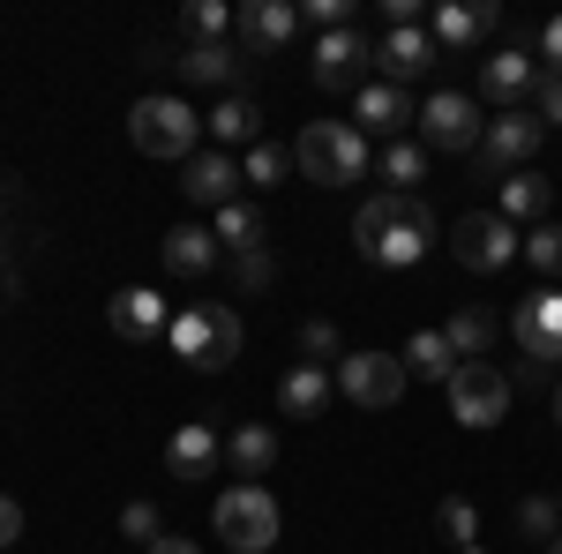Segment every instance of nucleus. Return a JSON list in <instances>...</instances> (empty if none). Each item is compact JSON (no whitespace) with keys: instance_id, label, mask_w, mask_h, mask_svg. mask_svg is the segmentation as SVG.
Wrapping results in <instances>:
<instances>
[{"instance_id":"18","label":"nucleus","mask_w":562,"mask_h":554,"mask_svg":"<svg viewBox=\"0 0 562 554\" xmlns=\"http://www.w3.org/2000/svg\"><path fill=\"white\" fill-rule=\"evenodd\" d=\"M105 323H113V338H128V344H150L158 330H173L166 299H158V293H143V285H128V293H113V307H105Z\"/></svg>"},{"instance_id":"12","label":"nucleus","mask_w":562,"mask_h":554,"mask_svg":"<svg viewBox=\"0 0 562 554\" xmlns=\"http://www.w3.org/2000/svg\"><path fill=\"white\" fill-rule=\"evenodd\" d=\"M293 31H301V8H293V0H248V8H233L240 60H270V53H285Z\"/></svg>"},{"instance_id":"14","label":"nucleus","mask_w":562,"mask_h":554,"mask_svg":"<svg viewBox=\"0 0 562 554\" xmlns=\"http://www.w3.org/2000/svg\"><path fill=\"white\" fill-rule=\"evenodd\" d=\"M435 60H442V53H435V38H428V23H405V31H383V38H375V68H383V83H413V76H428Z\"/></svg>"},{"instance_id":"15","label":"nucleus","mask_w":562,"mask_h":554,"mask_svg":"<svg viewBox=\"0 0 562 554\" xmlns=\"http://www.w3.org/2000/svg\"><path fill=\"white\" fill-rule=\"evenodd\" d=\"M503 23V8L495 0H480V8H465V0H442L428 15V38H435V53H473L487 31Z\"/></svg>"},{"instance_id":"41","label":"nucleus","mask_w":562,"mask_h":554,"mask_svg":"<svg viewBox=\"0 0 562 554\" xmlns=\"http://www.w3.org/2000/svg\"><path fill=\"white\" fill-rule=\"evenodd\" d=\"M15 540H23V502H15V495H0V554L15 547Z\"/></svg>"},{"instance_id":"43","label":"nucleus","mask_w":562,"mask_h":554,"mask_svg":"<svg viewBox=\"0 0 562 554\" xmlns=\"http://www.w3.org/2000/svg\"><path fill=\"white\" fill-rule=\"evenodd\" d=\"M150 554H203V547H195V540H158Z\"/></svg>"},{"instance_id":"40","label":"nucleus","mask_w":562,"mask_h":554,"mask_svg":"<svg viewBox=\"0 0 562 554\" xmlns=\"http://www.w3.org/2000/svg\"><path fill=\"white\" fill-rule=\"evenodd\" d=\"M301 15H307V23H315V31H346L352 0H301Z\"/></svg>"},{"instance_id":"28","label":"nucleus","mask_w":562,"mask_h":554,"mask_svg":"<svg viewBox=\"0 0 562 554\" xmlns=\"http://www.w3.org/2000/svg\"><path fill=\"white\" fill-rule=\"evenodd\" d=\"M442 338H450L458 360H487V352H495V315H487V307H458V315L442 323Z\"/></svg>"},{"instance_id":"20","label":"nucleus","mask_w":562,"mask_h":554,"mask_svg":"<svg viewBox=\"0 0 562 554\" xmlns=\"http://www.w3.org/2000/svg\"><path fill=\"white\" fill-rule=\"evenodd\" d=\"M352 128H360V135H383V143H390L397 128H413V98H405L397 83H368V90H360Z\"/></svg>"},{"instance_id":"29","label":"nucleus","mask_w":562,"mask_h":554,"mask_svg":"<svg viewBox=\"0 0 562 554\" xmlns=\"http://www.w3.org/2000/svg\"><path fill=\"white\" fill-rule=\"evenodd\" d=\"M383 195H420V180H428V150L420 143H383Z\"/></svg>"},{"instance_id":"45","label":"nucleus","mask_w":562,"mask_h":554,"mask_svg":"<svg viewBox=\"0 0 562 554\" xmlns=\"http://www.w3.org/2000/svg\"><path fill=\"white\" fill-rule=\"evenodd\" d=\"M548 554H562V540H555V547H548Z\"/></svg>"},{"instance_id":"38","label":"nucleus","mask_w":562,"mask_h":554,"mask_svg":"<svg viewBox=\"0 0 562 554\" xmlns=\"http://www.w3.org/2000/svg\"><path fill=\"white\" fill-rule=\"evenodd\" d=\"M532 121H540V128H562V76H548V68H540V83H532Z\"/></svg>"},{"instance_id":"6","label":"nucleus","mask_w":562,"mask_h":554,"mask_svg":"<svg viewBox=\"0 0 562 554\" xmlns=\"http://www.w3.org/2000/svg\"><path fill=\"white\" fill-rule=\"evenodd\" d=\"M442 389H450V420L458 427H495L510 412V397H518V383L503 368H487V360H458V375Z\"/></svg>"},{"instance_id":"22","label":"nucleus","mask_w":562,"mask_h":554,"mask_svg":"<svg viewBox=\"0 0 562 554\" xmlns=\"http://www.w3.org/2000/svg\"><path fill=\"white\" fill-rule=\"evenodd\" d=\"M203 128H211L217 143H248V150H256L262 143V105L248 98V90H225L211 113H203Z\"/></svg>"},{"instance_id":"36","label":"nucleus","mask_w":562,"mask_h":554,"mask_svg":"<svg viewBox=\"0 0 562 554\" xmlns=\"http://www.w3.org/2000/svg\"><path fill=\"white\" fill-rule=\"evenodd\" d=\"M301 352H307V368L338 360V352H346V338H338V323H323V315H315V323H301Z\"/></svg>"},{"instance_id":"42","label":"nucleus","mask_w":562,"mask_h":554,"mask_svg":"<svg viewBox=\"0 0 562 554\" xmlns=\"http://www.w3.org/2000/svg\"><path fill=\"white\" fill-rule=\"evenodd\" d=\"M540 60H548V76H562V15L540 23Z\"/></svg>"},{"instance_id":"9","label":"nucleus","mask_w":562,"mask_h":554,"mask_svg":"<svg viewBox=\"0 0 562 554\" xmlns=\"http://www.w3.org/2000/svg\"><path fill=\"white\" fill-rule=\"evenodd\" d=\"M405 383H413V375H405L397 352H346V360H338V389H346L360 412H390V405L405 397Z\"/></svg>"},{"instance_id":"21","label":"nucleus","mask_w":562,"mask_h":554,"mask_svg":"<svg viewBox=\"0 0 562 554\" xmlns=\"http://www.w3.org/2000/svg\"><path fill=\"white\" fill-rule=\"evenodd\" d=\"M158 256H166V270H173V278H203V270H217V262H225V248H217V233H203V225H173Z\"/></svg>"},{"instance_id":"17","label":"nucleus","mask_w":562,"mask_h":554,"mask_svg":"<svg viewBox=\"0 0 562 554\" xmlns=\"http://www.w3.org/2000/svg\"><path fill=\"white\" fill-rule=\"evenodd\" d=\"M233 188H240V166H233L225 150H203V158H188V172H180V195H188V203H203V211L240 203Z\"/></svg>"},{"instance_id":"16","label":"nucleus","mask_w":562,"mask_h":554,"mask_svg":"<svg viewBox=\"0 0 562 554\" xmlns=\"http://www.w3.org/2000/svg\"><path fill=\"white\" fill-rule=\"evenodd\" d=\"M532 83H540V68H532L525 45H503V53L480 60V98H495L503 113H518V98H532Z\"/></svg>"},{"instance_id":"39","label":"nucleus","mask_w":562,"mask_h":554,"mask_svg":"<svg viewBox=\"0 0 562 554\" xmlns=\"http://www.w3.org/2000/svg\"><path fill=\"white\" fill-rule=\"evenodd\" d=\"M121 532H128V540H143V547H158V540H166V524H158V510H150V502H128V510H121Z\"/></svg>"},{"instance_id":"35","label":"nucleus","mask_w":562,"mask_h":554,"mask_svg":"<svg viewBox=\"0 0 562 554\" xmlns=\"http://www.w3.org/2000/svg\"><path fill=\"white\" fill-rule=\"evenodd\" d=\"M525 262H532L540 278H562V225H532V233H525Z\"/></svg>"},{"instance_id":"11","label":"nucleus","mask_w":562,"mask_h":554,"mask_svg":"<svg viewBox=\"0 0 562 554\" xmlns=\"http://www.w3.org/2000/svg\"><path fill=\"white\" fill-rule=\"evenodd\" d=\"M510 338H518V352L532 360V368H548V375H555V360H562V293H555V285H540L532 299H518Z\"/></svg>"},{"instance_id":"23","label":"nucleus","mask_w":562,"mask_h":554,"mask_svg":"<svg viewBox=\"0 0 562 554\" xmlns=\"http://www.w3.org/2000/svg\"><path fill=\"white\" fill-rule=\"evenodd\" d=\"M330 397H338V383H330L323 368H307V360H301V368L278 383V412H285V420H323Z\"/></svg>"},{"instance_id":"32","label":"nucleus","mask_w":562,"mask_h":554,"mask_svg":"<svg viewBox=\"0 0 562 554\" xmlns=\"http://www.w3.org/2000/svg\"><path fill=\"white\" fill-rule=\"evenodd\" d=\"M518 532H525V540H540V547H555V540H562V502H555V495H525V502H518Z\"/></svg>"},{"instance_id":"1","label":"nucleus","mask_w":562,"mask_h":554,"mask_svg":"<svg viewBox=\"0 0 562 554\" xmlns=\"http://www.w3.org/2000/svg\"><path fill=\"white\" fill-rule=\"evenodd\" d=\"M352 248L383 270H413L435 248V211L420 195H368L352 217Z\"/></svg>"},{"instance_id":"24","label":"nucleus","mask_w":562,"mask_h":554,"mask_svg":"<svg viewBox=\"0 0 562 554\" xmlns=\"http://www.w3.org/2000/svg\"><path fill=\"white\" fill-rule=\"evenodd\" d=\"M173 68L188 76V83H203V90H233L240 83V53H233V45H180Z\"/></svg>"},{"instance_id":"33","label":"nucleus","mask_w":562,"mask_h":554,"mask_svg":"<svg viewBox=\"0 0 562 554\" xmlns=\"http://www.w3.org/2000/svg\"><path fill=\"white\" fill-rule=\"evenodd\" d=\"M435 524H442V540L465 554V547H480V510L465 502V495H442V510H435Z\"/></svg>"},{"instance_id":"26","label":"nucleus","mask_w":562,"mask_h":554,"mask_svg":"<svg viewBox=\"0 0 562 554\" xmlns=\"http://www.w3.org/2000/svg\"><path fill=\"white\" fill-rule=\"evenodd\" d=\"M225 465H233V479H262V472L278 465V434H270L262 420L233 427V442H225Z\"/></svg>"},{"instance_id":"37","label":"nucleus","mask_w":562,"mask_h":554,"mask_svg":"<svg viewBox=\"0 0 562 554\" xmlns=\"http://www.w3.org/2000/svg\"><path fill=\"white\" fill-rule=\"evenodd\" d=\"M225 270H233V285H240V293H262V285L278 278V262H270V248H256V256H225Z\"/></svg>"},{"instance_id":"7","label":"nucleus","mask_w":562,"mask_h":554,"mask_svg":"<svg viewBox=\"0 0 562 554\" xmlns=\"http://www.w3.org/2000/svg\"><path fill=\"white\" fill-rule=\"evenodd\" d=\"M450 256L465 262V270H480V278H495V270L510 256H525V248H518V225L503 211H465L450 225Z\"/></svg>"},{"instance_id":"27","label":"nucleus","mask_w":562,"mask_h":554,"mask_svg":"<svg viewBox=\"0 0 562 554\" xmlns=\"http://www.w3.org/2000/svg\"><path fill=\"white\" fill-rule=\"evenodd\" d=\"M211 233H217V248H225V256H256L262 240H270V233H262V211H256V203H225Z\"/></svg>"},{"instance_id":"8","label":"nucleus","mask_w":562,"mask_h":554,"mask_svg":"<svg viewBox=\"0 0 562 554\" xmlns=\"http://www.w3.org/2000/svg\"><path fill=\"white\" fill-rule=\"evenodd\" d=\"M413 128H420V150H480V135H487V121H480V105L465 98V90H435L428 105L413 113Z\"/></svg>"},{"instance_id":"5","label":"nucleus","mask_w":562,"mask_h":554,"mask_svg":"<svg viewBox=\"0 0 562 554\" xmlns=\"http://www.w3.org/2000/svg\"><path fill=\"white\" fill-rule=\"evenodd\" d=\"M211 524H217V540H225L233 554H270V547H278V502H270V487H262V479L225 487Z\"/></svg>"},{"instance_id":"3","label":"nucleus","mask_w":562,"mask_h":554,"mask_svg":"<svg viewBox=\"0 0 562 554\" xmlns=\"http://www.w3.org/2000/svg\"><path fill=\"white\" fill-rule=\"evenodd\" d=\"M166 344H173V360H188V368L225 375V368L240 360V315H233L225 299H188L173 315V330H166Z\"/></svg>"},{"instance_id":"30","label":"nucleus","mask_w":562,"mask_h":554,"mask_svg":"<svg viewBox=\"0 0 562 554\" xmlns=\"http://www.w3.org/2000/svg\"><path fill=\"white\" fill-rule=\"evenodd\" d=\"M548 203H555V188H548V180H540V172H518V180H503V217H510V225H540V217H548Z\"/></svg>"},{"instance_id":"2","label":"nucleus","mask_w":562,"mask_h":554,"mask_svg":"<svg viewBox=\"0 0 562 554\" xmlns=\"http://www.w3.org/2000/svg\"><path fill=\"white\" fill-rule=\"evenodd\" d=\"M293 166L315 188H352V180H368L375 150H368V135L352 128V121H307L301 143H293Z\"/></svg>"},{"instance_id":"31","label":"nucleus","mask_w":562,"mask_h":554,"mask_svg":"<svg viewBox=\"0 0 562 554\" xmlns=\"http://www.w3.org/2000/svg\"><path fill=\"white\" fill-rule=\"evenodd\" d=\"M180 31H188V45H225L233 8H225V0H188V8H180Z\"/></svg>"},{"instance_id":"10","label":"nucleus","mask_w":562,"mask_h":554,"mask_svg":"<svg viewBox=\"0 0 562 554\" xmlns=\"http://www.w3.org/2000/svg\"><path fill=\"white\" fill-rule=\"evenodd\" d=\"M368 68H375V38L368 31H323L315 38V60H307V76L315 90H368Z\"/></svg>"},{"instance_id":"46","label":"nucleus","mask_w":562,"mask_h":554,"mask_svg":"<svg viewBox=\"0 0 562 554\" xmlns=\"http://www.w3.org/2000/svg\"><path fill=\"white\" fill-rule=\"evenodd\" d=\"M465 554H487V547H465Z\"/></svg>"},{"instance_id":"44","label":"nucleus","mask_w":562,"mask_h":554,"mask_svg":"<svg viewBox=\"0 0 562 554\" xmlns=\"http://www.w3.org/2000/svg\"><path fill=\"white\" fill-rule=\"evenodd\" d=\"M555 420H562V383H555Z\"/></svg>"},{"instance_id":"19","label":"nucleus","mask_w":562,"mask_h":554,"mask_svg":"<svg viewBox=\"0 0 562 554\" xmlns=\"http://www.w3.org/2000/svg\"><path fill=\"white\" fill-rule=\"evenodd\" d=\"M217 457H225V450H217V427L211 420H188L173 442H166V472H173V479H211Z\"/></svg>"},{"instance_id":"4","label":"nucleus","mask_w":562,"mask_h":554,"mask_svg":"<svg viewBox=\"0 0 562 554\" xmlns=\"http://www.w3.org/2000/svg\"><path fill=\"white\" fill-rule=\"evenodd\" d=\"M195 135H203V121H195V105L188 98H135L128 113V143L143 150V158H195Z\"/></svg>"},{"instance_id":"34","label":"nucleus","mask_w":562,"mask_h":554,"mask_svg":"<svg viewBox=\"0 0 562 554\" xmlns=\"http://www.w3.org/2000/svg\"><path fill=\"white\" fill-rule=\"evenodd\" d=\"M285 172H293V150H278V143H256V150L240 158V180H248V188H278Z\"/></svg>"},{"instance_id":"25","label":"nucleus","mask_w":562,"mask_h":554,"mask_svg":"<svg viewBox=\"0 0 562 554\" xmlns=\"http://www.w3.org/2000/svg\"><path fill=\"white\" fill-rule=\"evenodd\" d=\"M397 360H405V375H413V383H450V375H458V352H450L442 330H413Z\"/></svg>"},{"instance_id":"47","label":"nucleus","mask_w":562,"mask_h":554,"mask_svg":"<svg viewBox=\"0 0 562 554\" xmlns=\"http://www.w3.org/2000/svg\"><path fill=\"white\" fill-rule=\"evenodd\" d=\"M555 502H562V495H555Z\"/></svg>"},{"instance_id":"13","label":"nucleus","mask_w":562,"mask_h":554,"mask_svg":"<svg viewBox=\"0 0 562 554\" xmlns=\"http://www.w3.org/2000/svg\"><path fill=\"white\" fill-rule=\"evenodd\" d=\"M548 143V128L532 121V113H503V121H487V135H480V172L487 180H503V172H518V166H532V150Z\"/></svg>"}]
</instances>
